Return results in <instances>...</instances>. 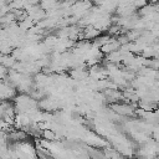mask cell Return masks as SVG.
<instances>
[{
	"label": "cell",
	"mask_w": 159,
	"mask_h": 159,
	"mask_svg": "<svg viewBox=\"0 0 159 159\" xmlns=\"http://www.w3.org/2000/svg\"><path fill=\"white\" fill-rule=\"evenodd\" d=\"M16 97V89L15 86L10 82H6V80H2L1 82V98L2 101H10V98Z\"/></svg>",
	"instance_id": "6da1fadb"
},
{
	"label": "cell",
	"mask_w": 159,
	"mask_h": 159,
	"mask_svg": "<svg viewBox=\"0 0 159 159\" xmlns=\"http://www.w3.org/2000/svg\"><path fill=\"white\" fill-rule=\"evenodd\" d=\"M112 108L114 109L116 113L122 114V116H130L133 114L134 109L132 104H127V103H116L112 106Z\"/></svg>",
	"instance_id": "7a4b0ae2"
},
{
	"label": "cell",
	"mask_w": 159,
	"mask_h": 159,
	"mask_svg": "<svg viewBox=\"0 0 159 159\" xmlns=\"http://www.w3.org/2000/svg\"><path fill=\"white\" fill-rule=\"evenodd\" d=\"M120 47H122V45L119 43V41H118L117 39H112L109 42H107L106 45H103V46L101 47V51H102L103 53L108 55V53H111V52L118 51Z\"/></svg>",
	"instance_id": "3957f363"
},
{
	"label": "cell",
	"mask_w": 159,
	"mask_h": 159,
	"mask_svg": "<svg viewBox=\"0 0 159 159\" xmlns=\"http://www.w3.org/2000/svg\"><path fill=\"white\" fill-rule=\"evenodd\" d=\"M101 30L96 29L93 25H89V26H86V29L83 30V34H82V39L84 40H92V39H97L99 35H101Z\"/></svg>",
	"instance_id": "277c9868"
},
{
	"label": "cell",
	"mask_w": 159,
	"mask_h": 159,
	"mask_svg": "<svg viewBox=\"0 0 159 159\" xmlns=\"http://www.w3.org/2000/svg\"><path fill=\"white\" fill-rule=\"evenodd\" d=\"M15 63H16V58L12 55L11 56L10 55H2L1 56V65L5 66V67H7L9 70L12 68Z\"/></svg>",
	"instance_id": "5b68a950"
},
{
	"label": "cell",
	"mask_w": 159,
	"mask_h": 159,
	"mask_svg": "<svg viewBox=\"0 0 159 159\" xmlns=\"http://www.w3.org/2000/svg\"><path fill=\"white\" fill-rule=\"evenodd\" d=\"M42 137H43L45 139L52 140V139L56 138V134H55L53 129H43V132H42Z\"/></svg>",
	"instance_id": "8992f818"
},
{
	"label": "cell",
	"mask_w": 159,
	"mask_h": 159,
	"mask_svg": "<svg viewBox=\"0 0 159 159\" xmlns=\"http://www.w3.org/2000/svg\"><path fill=\"white\" fill-rule=\"evenodd\" d=\"M132 4H133L137 9H142V7H144L145 5H148V0H133Z\"/></svg>",
	"instance_id": "52a82bcc"
},
{
	"label": "cell",
	"mask_w": 159,
	"mask_h": 159,
	"mask_svg": "<svg viewBox=\"0 0 159 159\" xmlns=\"http://www.w3.org/2000/svg\"><path fill=\"white\" fill-rule=\"evenodd\" d=\"M148 2L152 4V5H157V4L159 2V0H148Z\"/></svg>",
	"instance_id": "ba28073f"
}]
</instances>
